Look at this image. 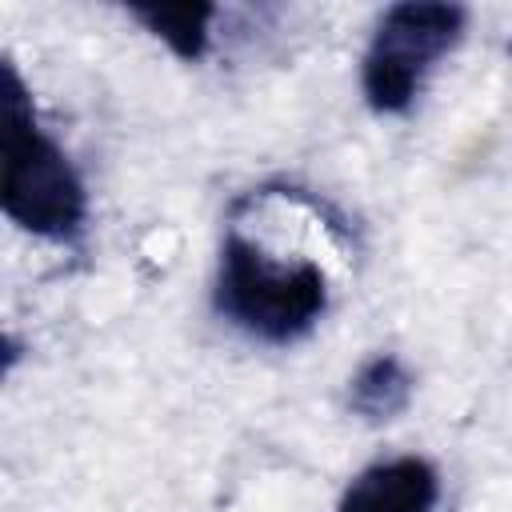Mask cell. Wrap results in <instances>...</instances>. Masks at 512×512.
Wrapping results in <instances>:
<instances>
[{"mask_svg": "<svg viewBox=\"0 0 512 512\" xmlns=\"http://www.w3.org/2000/svg\"><path fill=\"white\" fill-rule=\"evenodd\" d=\"M212 308L260 344H296L328 312V276L316 260H276L232 228L220 248Z\"/></svg>", "mask_w": 512, "mask_h": 512, "instance_id": "obj_2", "label": "cell"}, {"mask_svg": "<svg viewBox=\"0 0 512 512\" xmlns=\"http://www.w3.org/2000/svg\"><path fill=\"white\" fill-rule=\"evenodd\" d=\"M508 52H512V40H508Z\"/></svg>", "mask_w": 512, "mask_h": 512, "instance_id": "obj_7", "label": "cell"}, {"mask_svg": "<svg viewBox=\"0 0 512 512\" xmlns=\"http://www.w3.org/2000/svg\"><path fill=\"white\" fill-rule=\"evenodd\" d=\"M412 392H416V380H412L408 364L392 352H376L352 372L348 408L368 424H384V420H396L408 408Z\"/></svg>", "mask_w": 512, "mask_h": 512, "instance_id": "obj_5", "label": "cell"}, {"mask_svg": "<svg viewBox=\"0 0 512 512\" xmlns=\"http://www.w3.org/2000/svg\"><path fill=\"white\" fill-rule=\"evenodd\" d=\"M440 472L424 456H392L368 464L340 496L336 512H432Z\"/></svg>", "mask_w": 512, "mask_h": 512, "instance_id": "obj_4", "label": "cell"}, {"mask_svg": "<svg viewBox=\"0 0 512 512\" xmlns=\"http://www.w3.org/2000/svg\"><path fill=\"white\" fill-rule=\"evenodd\" d=\"M468 12L460 4H428V0H408L392 4L360 64V88L372 112L380 116H400L416 104L424 80L432 76L436 60H444L460 36H464Z\"/></svg>", "mask_w": 512, "mask_h": 512, "instance_id": "obj_3", "label": "cell"}, {"mask_svg": "<svg viewBox=\"0 0 512 512\" xmlns=\"http://www.w3.org/2000/svg\"><path fill=\"white\" fill-rule=\"evenodd\" d=\"M128 16L140 20L156 40H164L180 60H200L208 52L212 4H128Z\"/></svg>", "mask_w": 512, "mask_h": 512, "instance_id": "obj_6", "label": "cell"}, {"mask_svg": "<svg viewBox=\"0 0 512 512\" xmlns=\"http://www.w3.org/2000/svg\"><path fill=\"white\" fill-rule=\"evenodd\" d=\"M4 216L52 244H76L88 224V192L68 152L40 128L32 96L4 64Z\"/></svg>", "mask_w": 512, "mask_h": 512, "instance_id": "obj_1", "label": "cell"}]
</instances>
